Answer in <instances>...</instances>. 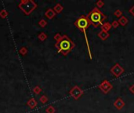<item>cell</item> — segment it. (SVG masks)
Returning <instances> with one entry per match:
<instances>
[{
    "mask_svg": "<svg viewBox=\"0 0 134 113\" xmlns=\"http://www.w3.org/2000/svg\"><path fill=\"white\" fill-rule=\"evenodd\" d=\"M74 25L77 28H78L84 34L85 44H86V46H87V50H88V53H89V56L90 59H92V53H91V50H90L89 42V40H88L87 31H86L88 28L91 25L89 18L87 17V16H85V15H81L75 21H74Z\"/></svg>",
    "mask_w": 134,
    "mask_h": 113,
    "instance_id": "6da1fadb",
    "label": "cell"
},
{
    "mask_svg": "<svg viewBox=\"0 0 134 113\" xmlns=\"http://www.w3.org/2000/svg\"><path fill=\"white\" fill-rule=\"evenodd\" d=\"M55 47L57 49L58 53H62L64 56H67L75 47V44L67 35H64L61 39L56 42Z\"/></svg>",
    "mask_w": 134,
    "mask_h": 113,
    "instance_id": "7a4b0ae2",
    "label": "cell"
},
{
    "mask_svg": "<svg viewBox=\"0 0 134 113\" xmlns=\"http://www.w3.org/2000/svg\"><path fill=\"white\" fill-rule=\"evenodd\" d=\"M89 18L91 25L93 28H98L103 24V22L107 19V16L100 11V9L97 7H94L91 11L86 15Z\"/></svg>",
    "mask_w": 134,
    "mask_h": 113,
    "instance_id": "3957f363",
    "label": "cell"
},
{
    "mask_svg": "<svg viewBox=\"0 0 134 113\" xmlns=\"http://www.w3.org/2000/svg\"><path fill=\"white\" fill-rule=\"evenodd\" d=\"M18 6L24 12V14L29 15L37 7V5L35 2L31 1H31L30 0H24V1L23 0L19 3Z\"/></svg>",
    "mask_w": 134,
    "mask_h": 113,
    "instance_id": "277c9868",
    "label": "cell"
},
{
    "mask_svg": "<svg viewBox=\"0 0 134 113\" xmlns=\"http://www.w3.org/2000/svg\"><path fill=\"white\" fill-rule=\"evenodd\" d=\"M98 88L100 89L101 92L104 93V94H108L112 90V88H113V86H112V84L108 81V80L104 79L102 81V83L99 84Z\"/></svg>",
    "mask_w": 134,
    "mask_h": 113,
    "instance_id": "5b68a950",
    "label": "cell"
},
{
    "mask_svg": "<svg viewBox=\"0 0 134 113\" xmlns=\"http://www.w3.org/2000/svg\"><path fill=\"white\" fill-rule=\"evenodd\" d=\"M69 94H70V96L72 97L74 100L77 101L84 94V91L79 87H78V86H74V87H73L70 90V91H69Z\"/></svg>",
    "mask_w": 134,
    "mask_h": 113,
    "instance_id": "8992f818",
    "label": "cell"
},
{
    "mask_svg": "<svg viewBox=\"0 0 134 113\" xmlns=\"http://www.w3.org/2000/svg\"><path fill=\"white\" fill-rule=\"evenodd\" d=\"M110 72L115 77L119 78V77L121 76L123 73H124L125 69L123 68L119 63H116L115 65L110 69Z\"/></svg>",
    "mask_w": 134,
    "mask_h": 113,
    "instance_id": "52a82bcc",
    "label": "cell"
},
{
    "mask_svg": "<svg viewBox=\"0 0 134 113\" xmlns=\"http://www.w3.org/2000/svg\"><path fill=\"white\" fill-rule=\"evenodd\" d=\"M125 105H126L125 101L121 98H118L114 102V107L118 110H122L125 107Z\"/></svg>",
    "mask_w": 134,
    "mask_h": 113,
    "instance_id": "ba28073f",
    "label": "cell"
},
{
    "mask_svg": "<svg viewBox=\"0 0 134 113\" xmlns=\"http://www.w3.org/2000/svg\"><path fill=\"white\" fill-rule=\"evenodd\" d=\"M97 36L102 41H105V40H107L110 37V33H109V32H108V31H105L101 30L99 32V33L97 34Z\"/></svg>",
    "mask_w": 134,
    "mask_h": 113,
    "instance_id": "9c48e42d",
    "label": "cell"
},
{
    "mask_svg": "<svg viewBox=\"0 0 134 113\" xmlns=\"http://www.w3.org/2000/svg\"><path fill=\"white\" fill-rule=\"evenodd\" d=\"M56 14L57 13L54 12V10L53 9H48L46 10V12L45 13V16L48 19H53V17H55Z\"/></svg>",
    "mask_w": 134,
    "mask_h": 113,
    "instance_id": "30bf717a",
    "label": "cell"
},
{
    "mask_svg": "<svg viewBox=\"0 0 134 113\" xmlns=\"http://www.w3.org/2000/svg\"><path fill=\"white\" fill-rule=\"evenodd\" d=\"M100 28L102 31H109L111 28H112V25L111 23L110 22H104L103 23V24L100 26Z\"/></svg>",
    "mask_w": 134,
    "mask_h": 113,
    "instance_id": "8fae6325",
    "label": "cell"
},
{
    "mask_svg": "<svg viewBox=\"0 0 134 113\" xmlns=\"http://www.w3.org/2000/svg\"><path fill=\"white\" fill-rule=\"evenodd\" d=\"M27 105H28V106L31 109H35V108L37 106L38 103H37V101H35V98H31V99L28 101Z\"/></svg>",
    "mask_w": 134,
    "mask_h": 113,
    "instance_id": "7c38bea8",
    "label": "cell"
},
{
    "mask_svg": "<svg viewBox=\"0 0 134 113\" xmlns=\"http://www.w3.org/2000/svg\"><path fill=\"white\" fill-rule=\"evenodd\" d=\"M118 22L119 23V25L126 26L129 23V20L126 17H125V16H122V17H121L119 20H118Z\"/></svg>",
    "mask_w": 134,
    "mask_h": 113,
    "instance_id": "4fadbf2b",
    "label": "cell"
},
{
    "mask_svg": "<svg viewBox=\"0 0 134 113\" xmlns=\"http://www.w3.org/2000/svg\"><path fill=\"white\" fill-rule=\"evenodd\" d=\"M53 10H54V12L56 13H61L62 11H63V9H64V6H62L61 4H60V3H57V4H56L55 5V6L53 7Z\"/></svg>",
    "mask_w": 134,
    "mask_h": 113,
    "instance_id": "5bb4252c",
    "label": "cell"
},
{
    "mask_svg": "<svg viewBox=\"0 0 134 113\" xmlns=\"http://www.w3.org/2000/svg\"><path fill=\"white\" fill-rule=\"evenodd\" d=\"M46 113H55L56 109L53 106L50 105V106L47 107V109H46Z\"/></svg>",
    "mask_w": 134,
    "mask_h": 113,
    "instance_id": "9a60e30c",
    "label": "cell"
},
{
    "mask_svg": "<svg viewBox=\"0 0 134 113\" xmlns=\"http://www.w3.org/2000/svg\"><path fill=\"white\" fill-rule=\"evenodd\" d=\"M38 38L41 41H45L47 39V35L46 33H44V32H41V33L38 35Z\"/></svg>",
    "mask_w": 134,
    "mask_h": 113,
    "instance_id": "2e32d148",
    "label": "cell"
},
{
    "mask_svg": "<svg viewBox=\"0 0 134 113\" xmlns=\"http://www.w3.org/2000/svg\"><path fill=\"white\" fill-rule=\"evenodd\" d=\"M114 15L116 17L120 18L121 17H122V11L120 9H116L115 11L114 12Z\"/></svg>",
    "mask_w": 134,
    "mask_h": 113,
    "instance_id": "e0dca14e",
    "label": "cell"
},
{
    "mask_svg": "<svg viewBox=\"0 0 134 113\" xmlns=\"http://www.w3.org/2000/svg\"><path fill=\"white\" fill-rule=\"evenodd\" d=\"M39 101H40V102H41L42 104L45 105V104H46V103H47V101H48V98H47V97H46V95H42V96L41 97V98H40Z\"/></svg>",
    "mask_w": 134,
    "mask_h": 113,
    "instance_id": "ac0fdd59",
    "label": "cell"
},
{
    "mask_svg": "<svg viewBox=\"0 0 134 113\" xmlns=\"http://www.w3.org/2000/svg\"><path fill=\"white\" fill-rule=\"evenodd\" d=\"M96 7H97L98 9H100V8L104 7V1H102V0H99V1H97V2H96Z\"/></svg>",
    "mask_w": 134,
    "mask_h": 113,
    "instance_id": "d6986e66",
    "label": "cell"
},
{
    "mask_svg": "<svg viewBox=\"0 0 134 113\" xmlns=\"http://www.w3.org/2000/svg\"><path fill=\"white\" fill-rule=\"evenodd\" d=\"M39 25L41 27V28H45V27L47 25V22H46V20H44V19H42L39 20Z\"/></svg>",
    "mask_w": 134,
    "mask_h": 113,
    "instance_id": "ffe728a7",
    "label": "cell"
},
{
    "mask_svg": "<svg viewBox=\"0 0 134 113\" xmlns=\"http://www.w3.org/2000/svg\"><path fill=\"white\" fill-rule=\"evenodd\" d=\"M8 16V13L6 9H2L1 12H0V17L2 18H6Z\"/></svg>",
    "mask_w": 134,
    "mask_h": 113,
    "instance_id": "44dd1931",
    "label": "cell"
},
{
    "mask_svg": "<svg viewBox=\"0 0 134 113\" xmlns=\"http://www.w3.org/2000/svg\"><path fill=\"white\" fill-rule=\"evenodd\" d=\"M33 91H34V93H35V94H39L41 93V91H42V89L39 87V86H37V87H35L34 88Z\"/></svg>",
    "mask_w": 134,
    "mask_h": 113,
    "instance_id": "7402d4cb",
    "label": "cell"
},
{
    "mask_svg": "<svg viewBox=\"0 0 134 113\" xmlns=\"http://www.w3.org/2000/svg\"><path fill=\"white\" fill-rule=\"evenodd\" d=\"M111 25H112V28H118L119 26V23L118 22V20H114L113 22L111 23Z\"/></svg>",
    "mask_w": 134,
    "mask_h": 113,
    "instance_id": "603a6c76",
    "label": "cell"
},
{
    "mask_svg": "<svg viewBox=\"0 0 134 113\" xmlns=\"http://www.w3.org/2000/svg\"><path fill=\"white\" fill-rule=\"evenodd\" d=\"M20 53H21L22 55H25L27 53H28V50H27V48L26 47H22L21 49L20 50Z\"/></svg>",
    "mask_w": 134,
    "mask_h": 113,
    "instance_id": "cb8c5ba5",
    "label": "cell"
},
{
    "mask_svg": "<svg viewBox=\"0 0 134 113\" xmlns=\"http://www.w3.org/2000/svg\"><path fill=\"white\" fill-rule=\"evenodd\" d=\"M61 38H62V35H61L60 33H57V34L54 35V39H55L57 42H58L59 40L61 39Z\"/></svg>",
    "mask_w": 134,
    "mask_h": 113,
    "instance_id": "d4e9b609",
    "label": "cell"
},
{
    "mask_svg": "<svg viewBox=\"0 0 134 113\" xmlns=\"http://www.w3.org/2000/svg\"><path fill=\"white\" fill-rule=\"evenodd\" d=\"M129 13H130L133 17H134V6H133L130 9H129Z\"/></svg>",
    "mask_w": 134,
    "mask_h": 113,
    "instance_id": "484cf974",
    "label": "cell"
},
{
    "mask_svg": "<svg viewBox=\"0 0 134 113\" xmlns=\"http://www.w3.org/2000/svg\"><path fill=\"white\" fill-rule=\"evenodd\" d=\"M129 90L130 91V93L134 94V84H133L132 86H130V87H129Z\"/></svg>",
    "mask_w": 134,
    "mask_h": 113,
    "instance_id": "4316f807",
    "label": "cell"
}]
</instances>
